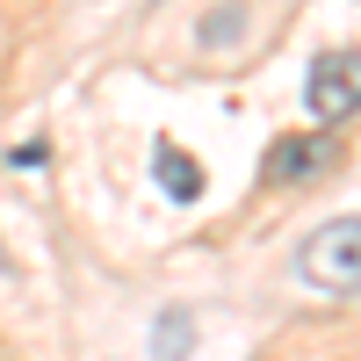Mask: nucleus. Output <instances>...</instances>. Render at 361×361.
Listing matches in <instances>:
<instances>
[{"label":"nucleus","mask_w":361,"mask_h":361,"mask_svg":"<svg viewBox=\"0 0 361 361\" xmlns=\"http://www.w3.org/2000/svg\"><path fill=\"white\" fill-rule=\"evenodd\" d=\"M304 282L318 289H361V217H333L304 238Z\"/></svg>","instance_id":"nucleus-1"},{"label":"nucleus","mask_w":361,"mask_h":361,"mask_svg":"<svg viewBox=\"0 0 361 361\" xmlns=\"http://www.w3.org/2000/svg\"><path fill=\"white\" fill-rule=\"evenodd\" d=\"M304 102H311L318 123H340V116H354V109H361V51H325L318 66H311Z\"/></svg>","instance_id":"nucleus-2"},{"label":"nucleus","mask_w":361,"mask_h":361,"mask_svg":"<svg viewBox=\"0 0 361 361\" xmlns=\"http://www.w3.org/2000/svg\"><path fill=\"white\" fill-rule=\"evenodd\" d=\"M318 166H325V137H282L275 152L260 159V180H275V188H282V180H304V173H318Z\"/></svg>","instance_id":"nucleus-3"},{"label":"nucleus","mask_w":361,"mask_h":361,"mask_svg":"<svg viewBox=\"0 0 361 361\" xmlns=\"http://www.w3.org/2000/svg\"><path fill=\"white\" fill-rule=\"evenodd\" d=\"M152 173H159V188H166L173 202H195V195H202V166L180 152V145H166V137L152 145Z\"/></svg>","instance_id":"nucleus-4"},{"label":"nucleus","mask_w":361,"mask_h":361,"mask_svg":"<svg viewBox=\"0 0 361 361\" xmlns=\"http://www.w3.org/2000/svg\"><path fill=\"white\" fill-rule=\"evenodd\" d=\"M195 347V318L188 311H159V325H152V361H180V354H188Z\"/></svg>","instance_id":"nucleus-5"},{"label":"nucleus","mask_w":361,"mask_h":361,"mask_svg":"<svg viewBox=\"0 0 361 361\" xmlns=\"http://www.w3.org/2000/svg\"><path fill=\"white\" fill-rule=\"evenodd\" d=\"M0 275H8V253H0Z\"/></svg>","instance_id":"nucleus-6"}]
</instances>
